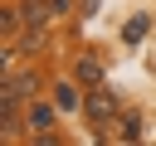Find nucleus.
Instances as JSON below:
<instances>
[{
  "mask_svg": "<svg viewBox=\"0 0 156 146\" xmlns=\"http://www.w3.org/2000/svg\"><path fill=\"white\" fill-rule=\"evenodd\" d=\"M112 127H117V141H136L141 136V112H122Z\"/></svg>",
  "mask_w": 156,
  "mask_h": 146,
  "instance_id": "obj_7",
  "label": "nucleus"
},
{
  "mask_svg": "<svg viewBox=\"0 0 156 146\" xmlns=\"http://www.w3.org/2000/svg\"><path fill=\"white\" fill-rule=\"evenodd\" d=\"M58 102L44 92V97H29L24 102V131H29V141H39V136H54V127H58Z\"/></svg>",
  "mask_w": 156,
  "mask_h": 146,
  "instance_id": "obj_2",
  "label": "nucleus"
},
{
  "mask_svg": "<svg viewBox=\"0 0 156 146\" xmlns=\"http://www.w3.org/2000/svg\"><path fill=\"white\" fill-rule=\"evenodd\" d=\"M83 92H88V88H83L73 73H68V78H58V83H49V97L58 102V112H63V117H68V112H83Z\"/></svg>",
  "mask_w": 156,
  "mask_h": 146,
  "instance_id": "obj_5",
  "label": "nucleus"
},
{
  "mask_svg": "<svg viewBox=\"0 0 156 146\" xmlns=\"http://www.w3.org/2000/svg\"><path fill=\"white\" fill-rule=\"evenodd\" d=\"M0 88H10L15 97H24V102H29V97H44V92H49V78H44V68H39V63H24V68H15L10 78H0Z\"/></svg>",
  "mask_w": 156,
  "mask_h": 146,
  "instance_id": "obj_3",
  "label": "nucleus"
},
{
  "mask_svg": "<svg viewBox=\"0 0 156 146\" xmlns=\"http://www.w3.org/2000/svg\"><path fill=\"white\" fill-rule=\"evenodd\" d=\"M83 117H88V127H112V122L122 117V97H117L107 83H98V88L83 92Z\"/></svg>",
  "mask_w": 156,
  "mask_h": 146,
  "instance_id": "obj_1",
  "label": "nucleus"
},
{
  "mask_svg": "<svg viewBox=\"0 0 156 146\" xmlns=\"http://www.w3.org/2000/svg\"><path fill=\"white\" fill-rule=\"evenodd\" d=\"M5 49H10L15 58H39V54L49 49V34H44V29H24V34H20L15 44H5Z\"/></svg>",
  "mask_w": 156,
  "mask_h": 146,
  "instance_id": "obj_6",
  "label": "nucleus"
},
{
  "mask_svg": "<svg viewBox=\"0 0 156 146\" xmlns=\"http://www.w3.org/2000/svg\"><path fill=\"white\" fill-rule=\"evenodd\" d=\"M54 5V15H68V0H49Z\"/></svg>",
  "mask_w": 156,
  "mask_h": 146,
  "instance_id": "obj_8",
  "label": "nucleus"
},
{
  "mask_svg": "<svg viewBox=\"0 0 156 146\" xmlns=\"http://www.w3.org/2000/svg\"><path fill=\"white\" fill-rule=\"evenodd\" d=\"M68 73L83 83V88H98V83H107V63L93 54V49H83V54H73V63H68Z\"/></svg>",
  "mask_w": 156,
  "mask_h": 146,
  "instance_id": "obj_4",
  "label": "nucleus"
}]
</instances>
